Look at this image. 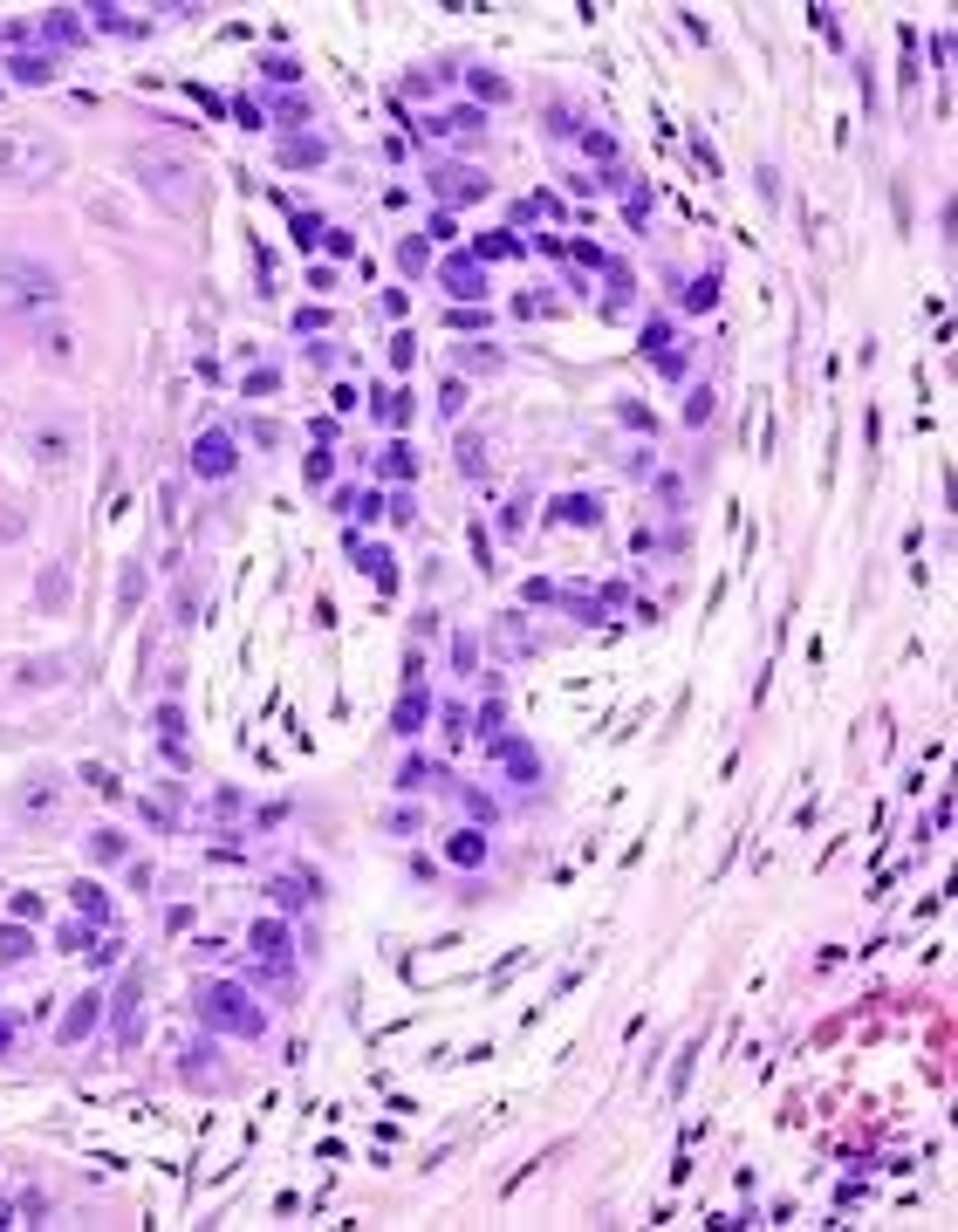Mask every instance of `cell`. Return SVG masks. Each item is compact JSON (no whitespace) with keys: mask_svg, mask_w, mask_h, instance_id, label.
Returning a JSON list of instances; mask_svg holds the SVG:
<instances>
[{"mask_svg":"<svg viewBox=\"0 0 958 1232\" xmlns=\"http://www.w3.org/2000/svg\"><path fill=\"white\" fill-rule=\"evenodd\" d=\"M62 302V274L48 261H28V254H0V308L14 315H48Z\"/></svg>","mask_w":958,"mask_h":1232,"instance_id":"obj_1","label":"cell"},{"mask_svg":"<svg viewBox=\"0 0 958 1232\" xmlns=\"http://www.w3.org/2000/svg\"><path fill=\"white\" fill-rule=\"evenodd\" d=\"M62 172V144L41 130H0V179L7 186H41Z\"/></svg>","mask_w":958,"mask_h":1232,"instance_id":"obj_2","label":"cell"},{"mask_svg":"<svg viewBox=\"0 0 958 1232\" xmlns=\"http://www.w3.org/2000/svg\"><path fill=\"white\" fill-rule=\"evenodd\" d=\"M199 1013H206L220 1034H261V1027H268V1013L247 1000L240 986H206V993H199Z\"/></svg>","mask_w":958,"mask_h":1232,"instance_id":"obj_3","label":"cell"},{"mask_svg":"<svg viewBox=\"0 0 958 1232\" xmlns=\"http://www.w3.org/2000/svg\"><path fill=\"white\" fill-rule=\"evenodd\" d=\"M76 424L69 418H35L28 424V452H35V466H48V473H69L76 466Z\"/></svg>","mask_w":958,"mask_h":1232,"instance_id":"obj_4","label":"cell"},{"mask_svg":"<svg viewBox=\"0 0 958 1232\" xmlns=\"http://www.w3.org/2000/svg\"><path fill=\"white\" fill-rule=\"evenodd\" d=\"M137 172H144V186H151V193L165 199V206H179V213L192 206V165H186V158L137 151Z\"/></svg>","mask_w":958,"mask_h":1232,"instance_id":"obj_5","label":"cell"},{"mask_svg":"<svg viewBox=\"0 0 958 1232\" xmlns=\"http://www.w3.org/2000/svg\"><path fill=\"white\" fill-rule=\"evenodd\" d=\"M62 802H69L62 774H28V781L14 788V815H21V822H55V815H62Z\"/></svg>","mask_w":958,"mask_h":1232,"instance_id":"obj_6","label":"cell"},{"mask_svg":"<svg viewBox=\"0 0 958 1232\" xmlns=\"http://www.w3.org/2000/svg\"><path fill=\"white\" fill-rule=\"evenodd\" d=\"M233 466H240V452H233V431L220 424V431H206L199 445H192V473H206V480H227Z\"/></svg>","mask_w":958,"mask_h":1232,"instance_id":"obj_7","label":"cell"},{"mask_svg":"<svg viewBox=\"0 0 958 1232\" xmlns=\"http://www.w3.org/2000/svg\"><path fill=\"white\" fill-rule=\"evenodd\" d=\"M494 644H500V657H535V630H528V616H500Z\"/></svg>","mask_w":958,"mask_h":1232,"instance_id":"obj_8","label":"cell"},{"mask_svg":"<svg viewBox=\"0 0 958 1232\" xmlns=\"http://www.w3.org/2000/svg\"><path fill=\"white\" fill-rule=\"evenodd\" d=\"M254 959L274 965V972H288V931H281V924H254Z\"/></svg>","mask_w":958,"mask_h":1232,"instance_id":"obj_9","label":"cell"},{"mask_svg":"<svg viewBox=\"0 0 958 1232\" xmlns=\"http://www.w3.org/2000/svg\"><path fill=\"white\" fill-rule=\"evenodd\" d=\"M35 343H41V356H48V363H69V356H76V336H69V322H41Z\"/></svg>","mask_w":958,"mask_h":1232,"instance_id":"obj_10","label":"cell"},{"mask_svg":"<svg viewBox=\"0 0 958 1232\" xmlns=\"http://www.w3.org/2000/svg\"><path fill=\"white\" fill-rule=\"evenodd\" d=\"M431 193H445V199H480L487 186H480V172H431Z\"/></svg>","mask_w":958,"mask_h":1232,"instance_id":"obj_11","label":"cell"},{"mask_svg":"<svg viewBox=\"0 0 958 1232\" xmlns=\"http://www.w3.org/2000/svg\"><path fill=\"white\" fill-rule=\"evenodd\" d=\"M89 1027H96V993H82V1000L69 1006V1020H62L55 1034H62V1040H82V1034H89Z\"/></svg>","mask_w":958,"mask_h":1232,"instance_id":"obj_12","label":"cell"},{"mask_svg":"<svg viewBox=\"0 0 958 1232\" xmlns=\"http://www.w3.org/2000/svg\"><path fill=\"white\" fill-rule=\"evenodd\" d=\"M424 712H431V705H424V692H404V698H397V712H390V726H397V732H418Z\"/></svg>","mask_w":958,"mask_h":1232,"instance_id":"obj_13","label":"cell"},{"mask_svg":"<svg viewBox=\"0 0 958 1232\" xmlns=\"http://www.w3.org/2000/svg\"><path fill=\"white\" fill-rule=\"evenodd\" d=\"M445 281H452V295H465V302H472V295H487V281H480V268H472V261H452V268H445Z\"/></svg>","mask_w":958,"mask_h":1232,"instance_id":"obj_14","label":"cell"},{"mask_svg":"<svg viewBox=\"0 0 958 1232\" xmlns=\"http://www.w3.org/2000/svg\"><path fill=\"white\" fill-rule=\"evenodd\" d=\"M329 158V144H315V137H295V144H281V165H322Z\"/></svg>","mask_w":958,"mask_h":1232,"instance_id":"obj_15","label":"cell"},{"mask_svg":"<svg viewBox=\"0 0 958 1232\" xmlns=\"http://www.w3.org/2000/svg\"><path fill=\"white\" fill-rule=\"evenodd\" d=\"M28 952H35V938L21 924H0V959H28Z\"/></svg>","mask_w":958,"mask_h":1232,"instance_id":"obj_16","label":"cell"},{"mask_svg":"<svg viewBox=\"0 0 958 1232\" xmlns=\"http://www.w3.org/2000/svg\"><path fill=\"white\" fill-rule=\"evenodd\" d=\"M480 856H487V843H480V829H465V836H452V863H465V870H472Z\"/></svg>","mask_w":958,"mask_h":1232,"instance_id":"obj_17","label":"cell"},{"mask_svg":"<svg viewBox=\"0 0 958 1232\" xmlns=\"http://www.w3.org/2000/svg\"><path fill=\"white\" fill-rule=\"evenodd\" d=\"M41 603H48V610H62V603H69V576H62V569H48V576H41Z\"/></svg>","mask_w":958,"mask_h":1232,"instance_id":"obj_18","label":"cell"},{"mask_svg":"<svg viewBox=\"0 0 958 1232\" xmlns=\"http://www.w3.org/2000/svg\"><path fill=\"white\" fill-rule=\"evenodd\" d=\"M685 302L691 308H712V302H719V274H698V281L685 288Z\"/></svg>","mask_w":958,"mask_h":1232,"instance_id":"obj_19","label":"cell"},{"mask_svg":"<svg viewBox=\"0 0 958 1232\" xmlns=\"http://www.w3.org/2000/svg\"><path fill=\"white\" fill-rule=\"evenodd\" d=\"M14 76H21V82H48V76H55V62H41V55H21V62H14Z\"/></svg>","mask_w":958,"mask_h":1232,"instance_id":"obj_20","label":"cell"},{"mask_svg":"<svg viewBox=\"0 0 958 1232\" xmlns=\"http://www.w3.org/2000/svg\"><path fill=\"white\" fill-rule=\"evenodd\" d=\"M507 753V767H514V781H535V753L528 746H500Z\"/></svg>","mask_w":958,"mask_h":1232,"instance_id":"obj_21","label":"cell"},{"mask_svg":"<svg viewBox=\"0 0 958 1232\" xmlns=\"http://www.w3.org/2000/svg\"><path fill=\"white\" fill-rule=\"evenodd\" d=\"M459 466H465V473H487V438H465V445H459Z\"/></svg>","mask_w":958,"mask_h":1232,"instance_id":"obj_22","label":"cell"},{"mask_svg":"<svg viewBox=\"0 0 958 1232\" xmlns=\"http://www.w3.org/2000/svg\"><path fill=\"white\" fill-rule=\"evenodd\" d=\"M89 856H96V863H123V843H116V836H96Z\"/></svg>","mask_w":958,"mask_h":1232,"instance_id":"obj_23","label":"cell"},{"mask_svg":"<svg viewBox=\"0 0 958 1232\" xmlns=\"http://www.w3.org/2000/svg\"><path fill=\"white\" fill-rule=\"evenodd\" d=\"M157 726H165V739L179 746V732H186V712H179V705H165V712H157Z\"/></svg>","mask_w":958,"mask_h":1232,"instance_id":"obj_24","label":"cell"},{"mask_svg":"<svg viewBox=\"0 0 958 1232\" xmlns=\"http://www.w3.org/2000/svg\"><path fill=\"white\" fill-rule=\"evenodd\" d=\"M562 521H596V501H582V494H575V501H562Z\"/></svg>","mask_w":958,"mask_h":1232,"instance_id":"obj_25","label":"cell"},{"mask_svg":"<svg viewBox=\"0 0 958 1232\" xmlns=\"http://www.w3.org/2000/svg\"><path fill=\"white\" fill-rule=\"evenodd\" d=\"M41 35H48V41H76V21H55V14H48V21H41Z\"/></svg>","mask_w":958,"mask_h":1232,"instance_id":"obj_26","label":"cell"},{"mask_svg":"<svg viewBox=\"0 0 958 1232\" xmlns=\"http://www.w3.org/2000/svg\"><path fill=\"white\" fill-rule=\"evenodd\" d=\"M472 657H480V644H472V637H459V644H452V664H459V671H472Z\"/></svg>","mask_w":958,"mask_h":1232,"instance_id":"obj_27","label":"cell"},{"mask_svg":"<svg viewBox=\"0 0 958 1232\" xmlns=\"http://www.w3.org/2000/svg\"><path fill=\"white\" fill-rule=\"evenodd\" d=\"M0 1047H7V1020H0Z\"/></svg>","mask_w":958,"mask_h":1232,"instance_id":"obj_28","label":"cell"}]
</instances>
